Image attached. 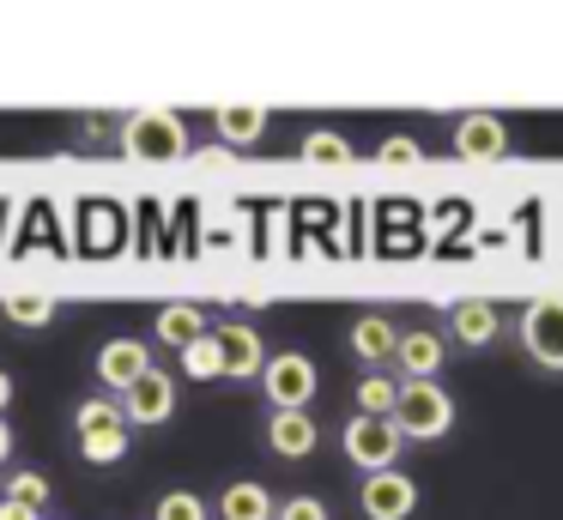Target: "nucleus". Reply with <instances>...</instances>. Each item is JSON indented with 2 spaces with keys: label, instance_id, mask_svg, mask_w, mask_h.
Returning <instances> with one entry per match:
<instances>
[{
  "label": "nucleus",
  "instance_id": "f257e3e1",
  "mask_svg": "<svg viewBox=\"0 0 563 520\" xmlns=\"http://www.w3.org/2000/svg\"><path fill=\"white\" fill-rule=\"evenodd\" d=\"M454 423V399L442 394L437 381H400V399H394V430L406 442H437Z\"/></svg>",
  "mask_w": 563,
  "mask_h": 520
},
{
  "label": "nucleus",
  "instance_id": "f03ea898",
  "mask_svg": "<svg viewBox=\"0 0 563 520\" xmlns=\"http://www.w3.org/2000/svg\"><path fill=\"white\" fill-rule=\"evenodd\" d=\"M316 363L303 357V351H279V357H267V369H261V387H267V406L273 411H309V399H316Z\"/></svg>",
  "mask_w": 563,
  "mask_h": 520
},
{
  "label": "nucleus",
  "instance_id": "7ed1b4c3",
  "mask_svg": "<svg viewBox=\"0 0 563 520\" xmlns=\"http://www.w3.org/2000/svg\"><path fill=\"white\" fill-rule=\"evenodd\" d=\"M122 145L134 157H183L188 152V128H183V115H170V109H140V115H128Z\"/></svg>",
  "mask_w": 563,
  "mask_h": 520
},
{
  "label": "nucleus",
  "instance_id": "20e7f679",
  "mask_svg": "<svg viewBox=\"0 0 563 520\" xmlns=\"http://www.w3.org/2000/svg\"><path fill=\"white\" fill-rule=\"evenodd\" d=\"M400 442H406V435L394 430V418H352V423H345V460L364 466V478H369V472H394Z\"/></svg>",
  "mask_w": 563,
  "mask_h": 520
},
{
  "label": "nucleus",
  "instance_id": "39448f33",
  "mask_svg": "<svg viewBox=\"0 0 563 520\" xmlns=\"http://www.w3.org/2000/svg\"><path fill=\"white\" fill-rule=\"evenodd\" d=\"M357 508H364L369 520H406L418 508V484L406 478V472H369V478L357 484Z\"/></svg>",
  "mask_w": 563,
  "mask_h": 520
},
{
  "label": "nucleus",
  "instance_id": "423d86ee",
  "mask_svg": "<svg viewBox=\"0 0 563 520\" xmlns=\"http://www.w3.org/2000/svg\"><path fill=\"white\" fill-rule=\"evenodd\" d=\"M122 418L128 423H170L176 418V381L164 369H146L134 387L122 394Z\"/></svg>",
  "mask_w": 563,
  "mask_h": 520
},
{
  "label": "nucleus",
  "instance_id": "0eeeda50",
  "mask_svg": "<svg viewBox=\"0 0 563 520\" xmlns=\"http://www.w3.org/2000/svg\"><path fill=\"white\" fill-rule=\"evenodd\" d=\"M521 339H527V351H533V363L563 369V297L533 302V309H527V321H521Z\"/></svg>",
  "mask_w": 563,
  "mask_h": 520
},
{
  "label": "nucleus",
  "instance_id": "6e6552de",
  "mask_svg": "<svg viewBox=\"0 0 563 520\" xmlns=\"http://www.w3.org/2000/svg\"><path fill=\"white\" fill-rule=\"evenodd\" d=\"M345 345H352V357L364 363V369H382V363H394V345H400V327H394L382 309H364L352 327H345Z\"/></svg>",
  "mask_w": 563,
  "mask_h": 520
},
{
  "label": "nucleus",
  "instance_id": "1a4fd4ad",
  "mask_svg": "<svg viewBox=\"0 0 563 520\" xmlns=\"http://www.w3.org/2000/svg\"><path fill=\"white\" fill-rule=\"evenodd\" d=\"M442 357H449V345H442V333H430V327H406L400 345H394V369H400V381H437Z\"/></svg>",
  "mask_w": 563,
  "mask_h": 520
},
{
  "label": "nucleus",
  "instance_id": "9d476101",
  "mask_svg": "<svg viewBox=\"0 0 563 520\" xmlns=\"http://www.w3.org/2000/svg\"><path fill=\"white\" fill-rule=\"evenodd\" d=\"M212 339H219L224 375L249 381V375H261V369H267V345H261V333H255L249 321H224V327H212Z\"/></svg>",
  "mask_w": 563,
  "mask_h": 520
},
{
  "label": "nucleus",
  "instance_id": "9b49d317",
  "mask_svg": "<svg viewBox=\"0 0 563 520\" xmlns=\"http://www.w3.org/2000/svg\"><path fill=\"white\" fill-rule=\"evenodd\" d=\"M146 369H152V357H146V345H140V339H110V345L98 351V381L115 387V394H128V387H134Z\"/></svg>",
  "mask_w": 563,
  "mask_h": 520
},
{
  "label": "nucleus",
  "instance_id": "f8f14e48",
  "mask_svg": "<svg viewBox=\"0 0 563 520\" xmlns=\"http://www.w3.org/2000/svg\"><path fill=\"white\" fill-rule=\"evenodd\" d=\"M316 442H321V430H316L309 411H273V418H267V447L279 460H309V454H316Z\"/></svg>",
  "mask_w": 563,
  "mask_h": 520
},
{
  "label": "nucleus",
  "instance_id": "ddd939ff",
  "mask_svg": "<svg viewBox=\"0 0 563 520\" xmlns=\"http://www.w3.org/2000/svg\"><path fill=\"white\" fill-rule=\"evenodd\" d=\"M449 333L461 339L466 351L490 345V339L503 333V314H497V302H485V297H461V302L449 309Z\"/></svg>",
  "mask_w": 563,
  "mask_h": 520
},
{
  "label": "nucleus",
  "instance_id": "4468645a",
  "mask_svg": "<svg viewBox=\"0 0 563 520\" xmlns=\"http://www.w3.org/2000/svg\"><path fill=\"white\" fill-rule=\"evenodd\" d=\"M509 145V128L497 115H461L454 121V152L461 157H503Z\"/></svg>",
  "mask_w": 563,
  "mask_h": 520
},
{
  "label": "nucleus",
  "instance_id": "2eb2a0df",
  "mask_svg": "<svg viewBox=\"0 0 563 520\" xmlns=\"http://www.w3.org/2000/svg\"><path fill=\"white\" fill-rule=\"evenodd\" d=\"M152 333H158L164 345L183 351V345H195V339H207L212 327H207V314H200L195 302H164V309L152 314Z\"/></svg>",
  "mask_w": 563,
  "mask_h": 520
},
{
  "label": "nucleus",
  "instance_id": "dca6fc26",
  "mask_svg": "<svg viewBox=\"0 0 563 520\" xmlns=\"http://www.w3.org/2000/svg\"><path fill=\"white\" fill-rule=\"evenodd\" d=\"M219 515H224V520H273V515H279V502H273V496L261 490L255 478H243V484H224Z\"/></svg>",
  "mask_w": 563,
  "mask_h": 520
},
{
  "label": "nucleus",
  "instance_id": "f3484780",
  "mask_svg": "<svg viewBox=\"0 0 563 520\" xmlns=\"http://www.w3.org/2000/svg\"><path fill=\"white\" fill-rule=\"evenodd\" d=\"M212 128H219L231 145H249V140H261V128H267V109L261 103H224V109H212Z\"/></svg>",
  "mask_w": 563,
  "mask_h": 520
},
{
  "label": "nucleus",
  "instance_id": "a211bd4d",
  "mask_svg": "<svg viewBox=\"0 0 563 520\" xmlns=\"http://www.w3.org/2000/svg\"><path fill=\"white\" fill-rule=\"evenodd\" d=\"M357 418H394V399H400V381L394 375H382V369H369L364 381H357Z\"/></svg>",
  "mask_w": 563,
  "mask_h": 520
},
{
  "label": "nucleus",
  "instance_id": "6ab92c4d",
  "mask_svg": "<svg viewBox=\"0 0 563 520\" xmlns=\"http://www.w3.org/2000/svg\"><path fill=\"white\" fill-rule=\"evenodd\" d=\"M79 454H86L91 466H115V460L128 454V423H115V430H91V435H79Z\"/></svg>",
  "mask_w": 563,
  "mask_h": 520
},
{
  "label": "nucleus",
  "instance_id": "aec40b11",
  "mask_svg": "<svg viewBox=\"0 0 563 520\" xmlns=\"http://www.w3.org/2000/svg\"><path fill=\"white\" fill-rule=\"evenodd\" d=\"M183 369L195 375V381H219L224 375V357H219V339H195V345H183Z\"/></svg>",
  "mask_w": 563,
  "mask_h": 520
},
{
  "label": "nucleus",
  "instance_id": "412c9836",
  "mask_svg": "<svg viewBox=\"0 0 563 520\" xmlns=\"http://www.w3.org/2000/svg\"><path fill=\"white\" fill-rule=\"evenodd\" d=\"M55 314V297H43V290H19V297H7V321L19 327H43Z\"/></svg>",
  "mask_w": 563,
  "mask_h": 520
},
{
  "label": "nucleus",
  "instance_id": "4be33fe9",
  "mask_svg": "<svg viewBox=\"0 0 563 520\" xmlns=\"http://www.w3.org/2000/svg\"><path fill=\"white\" fill-rule=\"evenodd\" d=\"M115 423H128V418H122V406H110V399H86V406L74 411V430H79V435H91V430H115Z\"/></svg>",
  "mask_w": 563,
  "mask_h": 520
},
{
  "label": "nucleus",
  "instance_id": "5701e85b",
  "mask_svg": "<svg viewBox=\"0 0 563 520\" xmlns=\"http://www.w3.org/2000/svg\"><path fill=\"white\" fill-rule=\"evenodd\" d=\"M152 520H207V502H200L195 490H170L158 508H152Z\"/></svg>",
  "mask_w": 563,
  "mask_h": 520
},
{
  "label": "nucleus",
  "instance_id": "b1692460",
  "mask_svg": "<svg viewBox=\"0 0 563 520\" xmlns=\"http://www.w3.org/2000/svg\"><path fill=\"white\" fill-rule=\"evenodd\" d=\"M303 157H309V164H345V157H352V145H345L340 133H309Z\"/></svg>",
  "mask_w": 563,
  "mask_h": 520
},
{
  "label": "nucleus",
  "instance_id": "393cba45",
  "mask_svg": "<svg viewBox=\"0 0 563 520\" xmlns=\"http://www.w3.org/2000/svg\"><path fill=\"white\" fill-rule=\"evenodd\" d=\"M7 496L25 502V508H43V502H49V484H43L37 472H13V478H7Z\"/></svg>",
  "mask_w": 563,
  "mask_h": 520
},
{
  "label": "nucleus",
  "instance_id": "a878e982",
  "mask_svg": "<svg viewBox=\"0 0 563 520\" xmlns=\"http://www.w3.org/2000/svg\"><path fill=\"white\" fill-rule=\"evenodd\" d=\"M273 520H328V502L321 496H285Z\"/></svg>",
  "mask_w": 563,
  "mask_h": 520
},
{
  "label": "nucleus",
  "instance_id": "bb28decb",
  "mask_svg": "<svg viewBox=\"0 0 563 520\" xmlns=\"http://www.w3.org/2000/svg\"><path fill=\"white\" fill-rule=\"evenodd\" d=\"M382 164H418V145L412 140H388L382 145Z\"/></svg>",
  "mask_w": 563,
  "mask_h": 520
},
{
  "label": "nucleus",
  "instance_id": "cd10ccee",
  "mask_svg": "<svg viewBox=\"0 0 563 520\" xmlns=\"http://www.w3.org/2000/svg\"><path fill=\"white\" fill-rule=\"evenodd\" d=\"M0 520H43V508H25L13 496H0Z\"/></svg>",
  "mask_w": 563,
  "mask_h": 520
},
{
  "label": "nucleus",
  "instance_id": "c85d7f7f",
  "mask_svg": "<svg viewBox=\"0 0 563 520\" xmlns=\"http://www.w3.org/2000/svg\"><path fill=\"white\" fill-rule=\"evenodd\" d=\"M7 406H13V375L0 369V411H7Z\"/></svg>",
  "mask_w": 563,
  "mask_h": 520
},
{
  "label": "nucleus",
  "instance_id": "c756f323",
  "mask_svg": "<svg viewBox=\"0 0 563 520\" xmlns=\"http://www.w3.org/2000/svg\"><path fill=\"white\" fill-rule=\"evenodd\" d=\"M13 454V430H7V418H0V460Z\"/></svg>",
  "mask_w": 563,
  "mask_h": 520
}]
</instances>
